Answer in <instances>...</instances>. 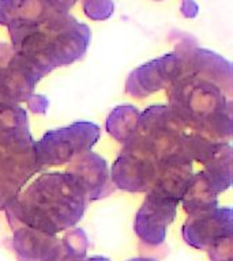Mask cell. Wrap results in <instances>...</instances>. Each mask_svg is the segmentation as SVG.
<instances>
[{"mask_svg": "<svg viewBox=\"0 0 233 261\" xmlns=\"http://www.w3.org/2000/svg\"><path fill=\"white\" fill-rule=\"evenodd\" d=\"M87 197L65 171L42 173L4 210L12 230L30 227L56 236L77 226L85 215Z\"/></svg>", "mask_w": 233, "mask_h": 261, "instance_id": "1", "label": "cell"}, {"mask_svg": "<svg viewBox=\"0 0 233 261\" xmlns=\"http://www.w3.org/2000/svg\"><path fill=\"white\" fill-rule=\"evenodd\" d=\"M7 29L12 50L41 77L59 67L81 60L91 40L89 26L69 14L56 11L34 22Z\"/></svg>", "mask_w": 233, "mask_h": 261, "instance_id": "2", "label": "cell"}, {"mask_svg": "<svg viewBox=\"0 0 233 261\" xmlns=\"http://www.w3.org/2000/svg\"><path fill=\"white\" fill-rule=\"evenodd\" d=\"M169 108L188 130L229 143L233 136V93L204 77L180 73L167 90Z\"/></svg>", "mask_w": 233, "mask_h": 261, "instance_id": "3", "label": "cell"}, {"mask_svg": "<svg viewBox=\"0 0 233 261\" xmlns=\"http://www.w3.org/2000/svg\"><path fill=\"white\" fill-rule=\"evenodd\" d=\"M34 144L28 112L19 105H0V211L41 171Z\"/></svg>", "mask_w": 233, "mask_h": 261, "instance_id": "4", "label": "cell"}, {"mask_svg": "<svg viewBox=\"0 0 233 261\" xmlns=\"http://www.w3.org/2000/svg\"><path fill=\"white\" fill-rule=\"evenodd\" d=\"M190 132L191 130H188L169 106L154 105L141 113L136 134L131 140L159 161L172 156L183 158L181 148Z\"/></svg>", "mask_w": 233, "mask_h": 261, "instance_id": "5", "label": "cell"}, {"mask_svg": "<svg viewBox=\"0 0 233 261\" xmlns=\"http://www.w3.org/2000/svg\"><path fill=\"white\" fill-rule=\"evenodd\" d=\"M100 126L89 121H77L68 126L48 130L34 144L41 171L46 167L73 162L78 156L91 151L100 139Z\"/></svg>", "mask_w": 233, "mask_h": 261, "instance_id": "6", "label": "cell"}, {"mask_svg": "<svg viewBox=\"0 0 233 261\" xmlns=\"http://www.w3.org/2000/svg\"><path fill=\"white\" fill-rule=\"evenodd\" d=\"M161 161L134 140L124 144L114 161L110 179L114 188L132 193H147L155 182Z\"/></svg>", "mask_w": 233, "mask_h": 261, "instance_id": "7", "label": "cell"}, {"mask_svg": "<svg viewBox=\"0 0 233 261\" xmlns=\"http://www.w3.org/2000/svg\"><path fill=\"white\" fill-rule=\"evenodd\" d=\"M42 77L12 50L0 42V105H19L34 95V87Z\"/></svg>", "mask_w": 233, "mask_h": 261, "instance_id": "8", "label": "cell"}, {"mask_svg": "<svg viewBox=\"0 0 233 261\" xmlns=\"http://www.w3.org/2000/svg\"><path fill=\"white\" fill-rule=\"evenodd\" d=\"M179 201L147 192L142 207L135 215L134 231L141 245L149 249H158L165 244L168 226L175 220Z\"/></svg>", "mask_w": 233, "mask_h": 261, "instance_id": "9", "label": "cell"}, {"mask_svg": "<svg viewBox=\"0 0 233 261\" xmlns=\"http://www.w3.org/2000/svg\"><path fill=\"white\" fill-rule=\"evenodd\" d=\"M181 71V56L177 50L145 63L128 75L126 93L134 98H146L168 89Z\"/></svg>", "mask_w": 233, "mask_h": 261, "instance_id": "10", "label": "cell"}, {"mask_svg": "<svg viewBox=\"0 0 233 261\" xmlns=\"http://www.w3.org/2000/svg\"><path fill=\"white\" fill-rule=\"evenodd\" d=\"M185 244L198 250H207L222 238L233 236V212L230 208L214 207L190 214L183 224Z\"/></svg>", "mask_w": 233, "mask_h": 261, "instance_id": "11", "label": "cell"}, {"mask_svg": "<svg viewBox=\"0 0 233 261\" xmlns=\"http://www.w3.org/2000/svg\"><path fill=\"white\" fill-rule=\"evenodd\" d=\"M65 173H68L77 181L89 203L105 199L114 191L108 163L93 151H89L69 162Z\"/></svg>", "mask_w": 233, "mask_h": 261, "instance_id": "12", "label": "cell"}, {"mask_svg": "<svg viewBox=\"0 0 233 261\" xmlns=\"http://www.w3.org/2000/svg\"><path fill=\"white\" fill-rule=\"evenodd\" d=\"M192 163L179 156H172L161 161L155 182L149 192L181 201L184 193L192 179Z\"/></svg>", "mask_w": 233, "mask_h": 261, "instance_id": "13", "label": "cell"}, {"mask_svg": "<svg viewBox=\"0 0 233 261\" xmlns=\"http://www.w3.org/2000/svg\"><path fill=\"white\" fill-rule=\"evenodd\" d=\"M12 231V250L18 261H46L60 240L30 227H18Z\"/></svg>", "mask_w": 233, "mask_h": 261, "instance_id": "14", "label": "cell"}, {"mask_svg": "<svg viewBox=\"0 0 233 261\" xmlns=\"http://www.w3.org/2000/svg\"><path fill=\"white\" fill-rule=\"evenodd\" d=\"M51 12L46 0H0V24L7 28L34 22Z\"/></svg>", "mask_w": 233, "mask_h": 261, "instance_id": "15", "label": "cell"}, {"mask_svg": "<svg viewBox=\"0 0 233 261\" xmlns=\"http://www.w3.org/2000/svg\"><path fill=\"white\" fill-rule=\"evenodd\" d=\"M210 185L220 195L232 185V147L230 143H224L217 154L200 170Z\"/></svg>", "mask_w": 233, "mask_h": 261, "instance_id": "16", "label": "cell"}, {"mask_svg": "<svg viewBox=\"0 0 233 261\" xmlns=\"http://www.w3.org/2000/svg\"><path fill=\"white\" fill-rule=\"evenodd\" d=\"M180 203L183 204L184 211L190 214L202 212L218 205V193L216 189L206 181L203 174L198 173L192 175V179L188 185Z\"/></svg>", "mask_w": 233, "mask_h": 261, "instance_id": "17", "label": "cell"}, {"mask_svg": "<svg viewBox=\"0 0 233 261\" xmlns=\"http://www.w3.org/2000/svg\"><path fill=\"white\" fill-rule=\"evenodd\" d=\"M141 112L132 105L114 108L106 118V130L119 143L126 144L134 138L138 128Z\"/></svg>", "mask_w": 233, "mask_h": 261, "instance_id": "18", "label": "cell"}, {"mask_svg": "<svg viewBox=\"0 0 233 261\" xmlns=\"http://www.w3.org/2000/svg\"><path fill=\"white\" fill-rule=\"evenodd\" d=\"M89 248V238L85 230L69 228L59 240L56 249L46 261H85Z\"/></svg>", "mask_w": 233, "mask_h": 261, "instance_id": "19", "label": "cell"}, {"mask_svg": "<svg viewBox=\"0 0 233 261\" xmlns=\"http://www.w3.org/2000/svg\"><path fill=\"white\" fill-rule=\"evenodd\" d=\"M85 15L91 20L108 19L114 11L112 0H82Z\"/></svg>", "mask_w": 233, "mask_h": 261, "instance_id": "20", "label": "cell"}, {"mask_svg": "<svg viewBox=\"0 0 233 261\" xmlns=\"http://www.w3.org/2000/svg\"><path fill=\"white\" fill-rule=\"evenodd\" d=\"M233 236L222 238L207 249L212 261H233Z\"/></svg>", "mask_w": 233, "mask_h": 261, "instance_id": "21", "label": "cell"}, {"mask_svg": "<svg viewBox=\"0 0 233 261\" xmlns=\"http://www.w3.org/2000/svg\"><path fill=\"white\" fill-rule=\"evenodd\" d=\"M28 106L33 113H45L46 109H48L49 102L44 95H36L34 94L28 101Z\"/></svg>", "mask_w": 233, "mask_h": 261, "instance_id": "22", "label": "cell"}, {"mask_svg": "<svg viewBox=\"0 0 233 261\" xmlns=\"http://www.w3.org/2000/svg\"><path fill=\"white\" fill-rule=\"evenodd\" d=\"M53 11L60 14H68V11L75 6L77 0H46Z\"/></svg>", "mask_w": 233, "mask_h": 261, "instance_id": "23", "label": "cell"}, {"mask_svg": "<svg viewBox=\"0 0 233 261\" xmlns=\"http://www.w3.org/2000/svg\"><path fill=\"white\" fill-rule=\"evenodd\" d=\"M180 10L185 18H194L198 14V6L194 0H183Z\"/></svg>", "mask_w": 233, "mask_h": 261, "instance_id": "24", "label": "cell"}, {"mask_svg": "<svg viewBox=\"0 0 233 261\" xmlns=\"http://www.w3.org/2000/svg\"><path fill=\"white\" fill-rule=\"evenodd\" d=\"M85 261H110V260L102 256H93V257H86Z\"/></svg>", "mask_w": 233, "mask_h": 261, "instance_id": "25", "label": "cell"}, {"mask_svg": "<svg viewBox=\"0 0 233 261\" xmlns=\"http://www.w3.org/2000/svg\"><path fill=\"white\" fill-rule=\"evenodd\" d=\"M128 261H157L155 258H150V257H136V258H130Z\"/></svg>", "mask_w": 233, "mask_h": 261, "instance_id": "26", "label": "cell"}]
</instances>
